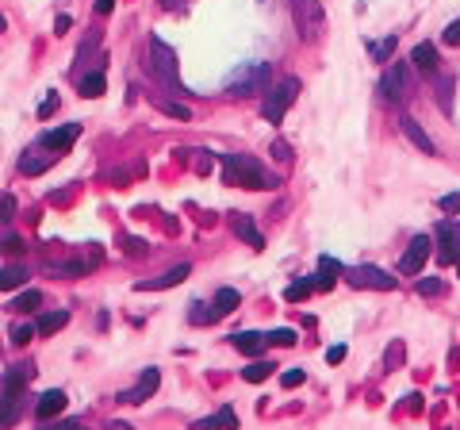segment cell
Wrapping results in <instances>:
<instances>
[{"instance_id": "43", "label": "cell", "mask_w": 460, "mask_h": 430, "mask_svg": "<svg viewBox=\"0 0 460 430\" xmlns=\"http://www.w3.org/2000/svg\"><path fill=\"white\" fill-rule=\"evenodd\" d=\"M50 112H58V96H54V93H50V96H46V100H43V104H39V116H43V119H46V116H50Z\"/></svg>"}, {"instance_id": "37", "label": "cell", "mask_w": 460, "mask_h": 430, "mask_svg": "<svg viewBox=\"0 0 460 430\" xmlns=\"http://www.w3.org/2000/svg\"><path fill=\"white\" fill-rule=\"evenodd\" d=\"M399 361H402V342H391V350H388V361H384V369H395Z\"/></svg>"}, {"instance_id": "5", "label": "cell", "mask_w": 460, "mask_h": 430, "mask_svg": "<svg viewBox=\"0 0 460 430\" xmlns=\"http://www.w3.org/2000/svg\"><path fill=\"white\" fill-rule=\"evenodd\" d=\"M226 85H230V93H234V96H253V93H261V88L269 85V62H250V66L234 69Z\"/></svg>"}, {"instance_id": "23", "label": "cell", "mask_w": 460, "mask_h": 430, "mask_svg": "<svg viewBox=\"0 0 460 430\" xmlns=\"http://www.w3.org/2000/svg\"><path fill=\"white\" fill-rule=\"evenodd\" d=\"M69 323V311H46V315H39V335H58V330Z\"/></svg>"}, {"instance_id": "16", "label": "cell", "mask_w": 460, "mask_h": 430, "mask_svg": "<svg viewBox=\"0 0 460 430\" xmlns=\"http://www.w3.org/2000/svg\"><path fill=\"white\" fill-rule=\"evenodd\" d=\"M62 408H65V392H62V388H50V392H43V396H39V403H35V415L46 423V419L62 415Z\"/></svg>"}, {"instance_id": "32", "label": "cell", "mask_w": 460, "mask_h": 430, "mask_svg": "<svg viewBox=\"0 0 460 430\" xmlns=\"http://www.w3.org/2000/svg\"><path fill=\"white\" fill-rule=\"evenodd\" d=\"M391 51H395V35H388L384 43H372V46H368V54H372V58H388Z\"/></svg>"}, {"instance_id": "24", "label": "cell", "mask_w": 460, "mask_h": 430, "mask_svg": "<svg viewBox=\"0 0 460 430\" xmlns=\"http://www.w3.org/2000/svg\"><path fill=\"white\" fill-rule=\"evenodd\" d=\"M311 292H315V277H299V281H292V285L284 288V300L288 304H299V300H307Z\"/></svg>"}, {"instance_id": "33", "label": "cell", "mask_w": 460, "mask_h": 430, "mask_svg": "<svg viewBox=\"0 0 460 430\" xmlns=\"http://www.w3.org/2000/svg\"><path fill=\"white\" fill-rule=\"evenodd\" d=\"M269 346H295V330H288V327L273 330V335H269Z\"/></svg>"}, {"instance_id": "11", "label": "cell", "mask_w": 460, "mask_h": 430, "mask_svg": "<svg viewBox=\"0 0 460 430\" xmlns=\"http://www.w3.org/2000/svg\"><path fill=\"white\" fill-rule=\"evenodd\" d=\"M188 273H192V265H188V262H180V265H172V269H165L161 277L138 281V292H161V288H177V285H184V281H188Z\"/></svg>"}, {"instance_id": "45", "label": "cell", "mask_w": 460, "mask_h": 430, "mask_svg": "<svg viewBox=\"0 0 460 430\" xmlns=\"http://www.w3.org/2000/svg\"><path fill=\"white\" fill-rule=\"evenodd\" d=\"M326 361H330V365H341V361H345V346H330V350H326Z\"/></svg>"}, {"instance_id": "39", "label": "cell", "mask_w": 460, "mask_h": 430, "mask_svg": "<svg viewBox=\"0 0 460 430\" xmlns=\"http://www.w3.org/2000/svg\"><path fill=\"white\" fill-rule=\"evenodd\" d=\"M441 212H460V192H449V196H441Z\"/></svg>"}, {"instance_id": "40", "label": "cell", "mask_w": 460, "mask_h": 430, "mask_svg": "<svg viewBox=\"0 0 460 430\" xmlns=\"http://www.w3.org/2000/svg\"><path fill=\"white\" fill-rule=\"evenodd\" d=\"M445 43H449V46H460V20H453V23L445 27Z\"/></svg>"}, {"instance_id": "7", "label": "cell", "mask_w": 460, "mask_h": 430, "mask_svg": "<svg viewBox=\"0 0 460 430\" xmlns=\"http://www.w3.org/2000/svg\"><path fill=\"white\" fill-rule=\"evenodd\" d=\"M345 281H349L353 288H368V292H391V288L399 285L391 273L376 269V265H353V269L345 273Z\"/></svg>"}, {"instance_id": "26", "label": "cell", "mask_w": 460, "mask_h": 430, "mask_svg": "<svg viewBox=\"0 0 460 430\" xmlns=\"http://www.w3.org/2000/svg\"><path fill=\"white\" fill-rule=\"evenodd\" d=\"M273 369H276L273 361L257 358V361H250V365H245V369H242V380H250V384H261V380H265V377H269V372H273Z\"/></svg>"}, {"instance_id": "10", "label": "cell", "mask_w": 460, "mask_h": 430, "mask_svg": "<svg viewBox=\"0 0 460 430\" xmlns=\"http://www.w3.org/2000/svg\"><path fill=\"white\" fill-rule=\"evenodd\" d=\"M158 384H161V372L158 369H142L138 384L127 388V392H119V403H146L154 392H158Z\"/></svg>"}, {"instance_id": "17", "label": "cell", "mask_w": 460, "mask_h": 430, "mask_svg": "<svg viewBox=\"0 0 460 430\" xmlns=\"http://www.w3.org/2000/svg\"><path fill=\"white\" fill-rule=\"evenodd\" d=\"M234 346L245 358H261L265 346H269V335H261V330H242V335H234Z\"/></svg>"}, {"instance_id": "28", "label": "cell", "mask_w": 460, "mask_h": 430, "mask_svg": "<svg viewBox=\"0 0 460 430\" xmlns=\"http://www.w3.org/2000/svg\"><path fill=\"white\" fill-rule=\"evenodd\" d=\"M100 93H104V73H100V69L85 73V77H81V96H88V100H93V96H100Z\"/></svg>"}, {"instance_id": "9", "label": "cell", "mask_w": 460, "mask_h": 430, "mask_svg": "<svg viewBox=\"0 0 460 430\" xmlns=\"http://www.w3.org/2000/svg\"><path fill=\"white\" fill-rule=\"evenodd\" d=\"M426 257H430V238H426V234H414V242L407 246V254L399 257V273H407V277L422 273Z\"/></svg>"}, {"instance_id": "34", "label": "cell", "mask_w": 460, "mask_h": 430, "mask_svg": "<svg viewBox=\"0 0 460 430\" xmlns=\"http://www.w3.org/2000/svg\"><path fill=\"white\" fill-rule=\"evenodd\" d=\"M303 380H307V377H303V369H284V372H280V384H284V388H299Z\"/></svg>"}, {"instance_id": "15", "label": "cell", "mask_w": 460, "mask_h": 430, "mask_svg": "<svg viewBox=\"0 0 460 430\" xmlns=\"http://www.w3.org/2000/svg\"><path fill=\"white\" fill-rule=\"evenodd\" d=\"M410 62H414V69L418 73H426V77H433L441 66V58H438V46L433 43H418L414 51H410Z\"/></svg>"}, {"instance_id": "29", "label": "cell", "mask_w": 460, "mask_h": 430, "mask_svg": "<svg viewBox=\"0 0 460 430\" xmlns=\"http://www.w3.org/2000/svg\"><path fill=\"white\" fill-rule=\"evenodd\" d=\"M188 319H192L196 327H211V323L219 319V311H215V307H211V304H196V311L188 315Z\"/></svg>"}, {"instance_id": "22", "label": "cell", "mask_w": 460, "mask_h": 430, "mask_svg": "<svg viewBox=\"0 0 460 430\" xmlns=\"http://www.w3.org/2000/svg\"><path fill=\"white\" fill-rule=\"evenodd\" d=\"M338 262H334V257H323V262H318V277H315V288H323V292H330L334 285H338Z\"/></svg>"}, {"instance_id": "2", "label": "cell", "mask_w": 460, "mask_h": 430, "mask_svg": "<svg viewBox=\"0 0 460 430\" xmlns=\"http://www.w3.org/2000/svg\"><path fill=\"white\" fill-rule=\"evenodd\" d=\"M288 8H292L295 31H299V39H303V43H315V39L326 31V12H323V0H288Z\"/></svg>"}, {"instance_id": "49", "label": "cell", "mask_w": 460, "mask_h": 430, "mask_svg": "<svg viewBox=\"0 0 460 430\" xmlns=\"http://www.w3.org/2000/svg\"><path fill=\"white\" fill-rule=\"evenodd\" d=\"M184 0H161V8H180Z\"/></svg>"}, {"instance_id": "25", "label": "cell", "mask_w": 460, "mask_h": 430, "mask_svg": "<svg viewBox=\"0 0 460 430\" xmlns=\"http://www.w3.org/2000/svg\"><path fill=\"white\" fill-rule=\"evenodd\" d=\"M39 304H43V292H39V288H23L20 296L12 300V311H23V315H31Z\"/></svg>"}, {"instance_id": "12", "label": "cell", "mask_w": 460, "mask_h": 430, "mask_svg": "<svg viewBox=\"0 0 460 430\" xmlns=\"http://www.w3.org/2000/svg\"><path fill=\"white\" fill-rule=\"evenodd\" d=\"M23 388H4L0 392V430H8V426H15L20 423V415H23Z\"/></svg>"}, {"instance_id": "44", "label": "cell", "mask_w": 460, "mask_h": 430, "mask_svg": "<svg viewBox=\"0 0 460 430\" xmlns=\"http://www.w3.org/2000/svg\"><path fill=\"white\" fill-rule=\"evenodd\" d=\"M273 154H276L280 161H288V158H292V146H288L284 139H276V142H273Z\"/></svg>"}, {"instance_id": "31", "label": "cell", "mask_w": 460, "mask_h": 430, "mask_svg": "<svg viewBox=\"0 0 460 430\" xmlns=\"http://www.w3.org/2000/svg\"><path fill=\"white\" fill-rule=\"evenodd\" d=\"M0 250H4V254H12V257H20L27 246H23L20 234H4V238H0Z\"/></svg>"}, {"instance_id": "48", "label": "cell", "mask_w": 460, "mask_h": 430, "mask_svg": "<svg viewBox=\"0 0 460 430\" xmlns=\"http://www.w3.org/2000/svg\"><path fill=\"white\" fill-rule=\"evenodd\" d=\"M196 169H200V173H208V169H211V158H208V154H200V158H196Z\"/></svg>"}, {"instance_id": "21", "label": "cell", "mask_w": 460, "mask_h": 430, "mask_svg": "<svg viewBox=\"0 0 460 430\" xmlns=\"http://www.w3.org/2000/svg\"><path fill=\"white\" fill-rule=\"evenodd\" d=\"M54 158H58V154H39V150H27V154L20 158V169H23L27 177H35V173H43L46 166H54Z\"/></svg>"}, {"instance_id": "20", "label": "cell", "mask_w": 460, "mask_h": 430, "mask_svg": "<svg viewBox=\"0 0 460 430\" xmlns=\"http://www.w3.org/2000/svg\"><path fill=\"white\" fill-rule=\"evenodd\" d=\"M27 285V269L23 265H0V292H15Z\"/></svg>"}, {"instance_id": "50", "label": "cell", "mask_w": 460, "mask_h": 430, "mask_svg": "<svg viewBox=\"0 0 460 430\" xmlns=\"http://www.w3.org/2000/svg\"><path fill=\"white\" fill-rule=\"evenodd\" d=\"M111 430H130V426H127V423H115V426H111Z\"/></svg>"}, {"instance_id": "14", "label": "cell", "mask_w": 460, "mask_h": 430, "mask_svg": "<svg viewBox=\"0 0 460 430\" xmlns=\"http://www.w3.org/2000/svg\"><path fill=\"white\" fill-rule=\"evenodd\" d=\"M230 227H234V234L245 242V246H253V250H261V246H265V238H261V231L253 227V219L245 215V212H234V215H230Z\"/></svg>"}, {"instance_id": "1", "label": "cell", "mask_w": 460, "mask_h": 430, "mask_svg": "<svg viewBox=\"0 0 460 430\" xmlns=\"http://www.w3.org/2000/svg\"><path fill=\"white\" fill-rule=\"evenodd\" d=\"M219 161H223V181L226 184H238V189H276V173H269L265 166H261L257 158H250V154H219Z\"/></svg>"}, {"instance_id": "30", "label": "cell", "mask_w": 460, "mask_h": 430, "mask_svg": "<svg viewBox=\"0 0 460 430\" xmlns=\"http://www.w3.org/2000/svg\"><path fill=\"white\" fill-rule=\"evenodd\" d=\"M35 335H39L35 323H20V327H12V346H27Z\"/></svg>"}, {"instance_id": "46", "label": "cell", "mask_w": 460, "mask_h": 430, "mask_svg": "<svg viewBox=\"0 0 460 430\" xmlns=\"http://www.w3.org/2000/svg\"><path fill=\"white\" fill-rule=\"evenodd\" d=\"M69 27H73V20H69V15H58V20H54V31H58V35H65Z\"/></svg>"}, {"instance_id": "8", "label": "cell", "mask_w": 460, "mask_h": 430, "mask_svg": "<svg viewBox=\"0 0 460 430\" xmlns=\"http://www.w3.org/2000/svg\"><path fill=\"white\" fill-rule=\"evenodd\" d=\"M438 262H441V269L460 262V223L456 219L438 227Z\"/></svg>"}, {"instance_id": "19", "label": "cell", "mask_w": 460, "mask_h": 430, "mask_svg": "<svg viewBox=\"0 0 460 430\" xmlns=\"http://www.w3.org/2000/svg\"><path fill=\"white\" fill-rule=\"evenodd\" d=\"M399 127H402V135H407V139L414 142V146H418V150H422V154H433V139H430V135L422 131V123H418V119L402 116V119H399Z\"/></svg>"}, {"instance_id": "41", "label": "cell", "mask_w": 460, "mask_h": 430, "mask_svg": "<svg viewBox=\"0 0 460 430\" xmlns=\"http://www.w3.org/2000/svg\"><path fill=\"white\" fill-rule=\"evenodd\" d=\"M12 212H15V196H0V219H12Z\"/></svg>"}, {"instance_id": "6", "label": "cell", "mask_w": 460, "mask_h": 430, "mask_svg": "<svg viewBox=\"0 0 460 430\" xmlns=\"http://www.w3.org/2000/svg\"><path fill=\"white\" fill-rule=\"evenodd\" d=\"M150 62H154V73H158L161 81L177 85V93H184V88H180V73H177V54H172V46L161 35L150 39Z\"/></svg>"}, {"instance_id": "38", "label": "cell", "mask_w": 460, "mask_h": 430, "mask_svg": "<svg viewBox=\"0 0 460 430\" xmlns=\"http://www.w3.org/2000/svg\"><path fill=\"white\" fill-rule=\"evenodd\" d=\"M449 88H453V81L445 77V85H441V93H438V104H441V108H445V112L453 108V96H449Z\"/></svg>"}, {"instance_id": "3", "label": "cell", "mask_w": 460, "mask_h": 430, "mask_svg": "<svg viewBox=\"0 0 460 430\" xmlns=\"http://www.w3.org/2000/svg\"><path fill=\"white\" fill-rule=\"evenodd\" d=\"M295 93H299V81H295V77L276 81V85L265 93V100H261V116H265L269 123H280V119H284V112L292 108Z\"/></svg>"}, {"instance_id": "13", "label": "cell", "mask_w": 460, "mask_h": 430, "mask_svg": "<svg viewBox=\"0 0 460 430\" xmlns=\"http://www.w3.org/2000/svg\"><path fill=\"white\" fill-rule=\"evenodd\" d=\"M77 135H81V123H65V127H58V131H46L43 146L50 154H62V150H69V146L77 142Z\"/></svg>"}, {"instance_id": "36", "label": "cell", "mask_w": 460, "mask_h": 430, "mask_svg": "<svg viewBox=\"0 0 460 430\" xmlns=\"http://www.w3.org/2000/svg\"><path fill=\"white\" fill-rule=\"evenodd\" d=\"M441 288H445V285H441V277H426V281H418V292H422V296H438Z\"/></svg>"}, {"instance_id": "4", "label": "cell", "mask_w": 460, "mask_h": 430, "mask_svg": "<svg viewBox=\"0 0 460 430\" xmlns=\"http://www.w3.org/2000/svg\"><path fill=\"white\" fill-rule=\"evenodd\" d=\"M410 93V62H391L380 77V100L384 104H402Z\"/></svg>"}, {"instance_id": "47", "label": "cell", "mask_w": 460, "mask_h": 430, "mask_svg": "<svg viewBox=\"0 0 460 430\" xmlns=\"http://www.w3.org/2000/svg\"><path fill=\"white\" fill-rule=\"evenodd\" d=\"M115 8V0H96V15H108Z\"/></svg>"}, {"instance_id": "18", "label": "cell", "mask_w": 460, "mask_h": 430, "mask_svg": "<svg viewBox=\"0 0 460 430\" xmlns=\"http://www.w3.org/2000/svg\"><path fill=\"white\" fill-rule=\"evenodd\" d=\"M192 430H238V415L230 408H223V411H215V415H208V419H196Z\"/></svg>"}, {"instance_id": "27", "label": "cell", "mask_w": 460, "mask_h": 430, "mask_svg": "<svg viewBox=\"0 0 460 430\" xmlns=\"http://www.w3.org/2000/svg\"><path fill=\"white\" fill-rule=\"evenodd\" d=\"M238 304H242V296H238V288H219V292H215V300H211V307H215L219 315L234 311Z\"/></svg>"}, {"instance_id": "52", "label": "cell", "mask_w": 460, "mask_h": 430, "mask_svg": "<svg viewBox=\"0 0 460 430\" xmlns=\"http://www.w3.org/2000/svg\"><path fill=\"white\" fill-rule=\"evenodd\" d=\"M456 273H460V262H456Z\"/></svg>"}, {"instance_id": "51", "label": "cell", "mask_w": 460, "mask_h": 430, "mask_svg": "<svg viewBox=\"0 0 460 430\" xmlns=\"http://www.w3.org/2000/svg\"><path fill=\"white\" fill-rule=\"evenodd\" d=\"M0 31H4V20H0Z\"/></svg>"}, {"instance_id": "35", "label": "cell", "mask_w": 460, "mask_h": 430, "mask_svg": "<svg viewBox=\"0 0 460 430\" xmlns=\"http://www.w3.org/2000/svg\"><path fill=\"white\" fill-rule=\"evenodd\" d=\"M158 108H161V112H165V116H177V119H188V116H192V112H188V108H184V104H172V100H161V104H158Z\"/></svg>"}, {"instance_id": "42", "label": "cell", "mask_w": 460, "mask_h": 430, "mask_svg": "<svg viewBox=\"0 0 460 430\" xmlns=\"http://www.w3.org/2000/svg\"><path fill=\"white\" fill-rule=\"evenodd\" d=\"M43 430H85V423H77V419H65V423H46Z\"/></svg>"}]
</instances>
